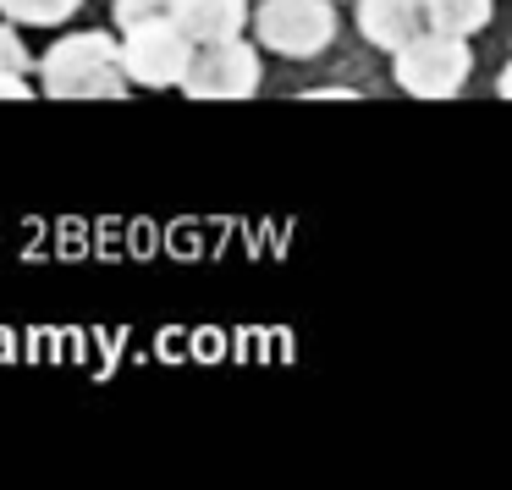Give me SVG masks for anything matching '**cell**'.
I'll return each mask as SVG.
<instances>
[{
    "label": "cell",
    "instance_id": "7c38bea8",
    "mask_svg": "<svg viewBox=\"0 0 512 490\" xmlns=\"http://www.w3.org/2000/svg\"><path fill=\"white\" fill-rule=\"evenodd\" d=\"M28 72H0V100H28Z\"/></svg>",
    "mask_w": 512,
    "mask_h": 490
},
{
    "label": "cell",
    "instance_id": "52a82bcc",
    "mask_svg": "<svg viewBox=\"0 0 512 490\" xmlns=\"http://www.w3.org/2000/svg\"><path fill=\"white\" fill-rule=\"evenodd\" d=\"M419 28H424L419 0H358V34H364V45L386 50V56Z\"/></svg>",
    "mask_w": 512,
    "mask_h": 490
},
{
    "label": "cell",
    "instance_id": "30bf717a",
    "mask_svg": "<svg viewBox=\"0 0 512 490\" xmlns=\"http://www.w3.org/2000/svg\"><path fill=\"white\" fill-rule=\"evenodd\" d=\"M0 72H28V45L17 34V23L0 17Z\"/></svg>",
    "mask_w": 512,
    "mask_h": 490
},
{
    "label": "cell",
    "instance_id": "7a4b0ae2",
    "mask_svg": "<svg viewBox=\"0 0 512 490\" xmlns=\"http://www.w3.org/2000/svg\"><path fill=\"white\" fill-rule=\"evenodd\" d=\"M474 72V50L457 34H435V28H419L413 39H402L391 50V78L397 89H408L413 100H452L457 89Z\"/></svg>",
    "mask_w": 512,
    "mask_h": 490
},
{
    "label": "cell",
    "instance_id": "5b68a950",
    "mask_svg": "<svg viewBox=\"0 0 512 490\" xmlns=\"http://www.w3.org/2000/svg\"><path fill=\"white\" fill-rule=\"evenodd\" d=\"M122 78L138 83V89H177L182 72H188V34H182L177 23H171L166 12L149 17V23H133L122 28Z\"/></svg>",
    "mask_w": 512,
    "mask_h": 490
},
{
    "label": "cell",
    "instance_id": "6da1fadb",
    "mask_svg": "<svg viewBox=\"0 0 512 490\" xmlns=\"http://www.w3.org/2000/svg\"><path fill=\"white\" fill-rule=\"evenodd\" d=\"M39 83L50 100H122V50L116 34L83 28V34H61L56 45L39 56Z\"/></svg>",
    "mask_w": 512,
    "mask_h": 490
},
{
    "label": "cell",
    "instance_id": "9c48e42d",
    "mask_svg": "<svg viewBox=\"0 0 512 490\" xmlns=\"http://www.w3.org/2000/svg\"><path fill=\"white\" fill-rule=\"evenodd\" d=\"M83 0H0V17L17 28H61L78 17Z\"/></svg>",
    "mask_w": 512,
    "mask_h": 490
},
{
    "label": "cell",
    "instance_id": "8fae6325",
    "mask_svg": "<svg viewBox=\"0 0 512 490\" xmlns=\"http://www.w3.org/2000/svg\"><path fill=\"white\" fill-rule=\"evenodd\" d=\"M166 12V0H116L111 6V23L116 28H133V23H149V17Z\"/></svg>",
    "mask_w": 512,
    "mask_h": 490
},
{
    "label": "cell",
    "instance_id": "ba28073f",
    "mask_svg": "<svg viewBox=\"0 0 512 490\" xmlns=\"http://www.w3.org/2000/svg\"><path fill=\"white\" fill-rule=\"evenodd\" d=\"M419 17H424V28H435V34L474 39L479 28H490L496 0H419Z\"/></svg>",
    "mask_w": 512,
    "mask_h": 490
},
{
    "label": "cell",
    "instance_id": "3957f363",
    "mask_svg": "<svg viewBox=\"0 0 512 490\" xmlns=\"http://www.w3.org/2000/svg\"><path fill=\"white\" fill-rule=\"evenodd\" d=\"M254 39L287 61H309L336 39V0H259Z\"/></svg>",
    "mask_w": 512,
    "mask_h": 490
},
{
    "label": "cell",
    "instance_id": "8992f818",
    "mask_svg": "<svg viewBox=\"0 0 512 490\" xmlns=\"http://www.w3.org/2000/svg\"><path fill=\"white\" fill-rule=\"evenodd\" d=\"M166 17L188 34V45H215L248 28V0H166Z\"/></svg>",
    "mask_w": 512,
    "mask_h": 490
},
{
    "label": "cell",
    "instance_id": "277c9868",
    "mask_svg": "<svg viewBox=\"0 0 512 490\" xmlns=\"http://www.w3.org/2000/svg\"><path fill=\"white\" fill-rule=\"evenodd\" d=\"M259 78H265L259 50L243 34H232V39H215V45H193L177 89L188 100H248L259 89Z\"/></svg>",
    "mask_w": 512,
    "mask_h": 490
}]
</instances>
